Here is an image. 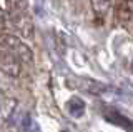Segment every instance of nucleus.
<instances>
[{
    "mask_svg": "<svg viewBox=\"0 0 133 132\" xmlns=\"http://www.w3.org/2000/svg\"><path fill=\"white\" fill-rule=\"evenodd\" d=\"M8 25L23 39H30L33 35V22L28 15L25 0H8Z\"/></svg>",
    "mask_w": 133,
    "mask_h": 132,
    "instance_id": "nucleus-1",
    "label": "nucleus"
},
{
    "mask_svg": "<svg viewBox=\"0 0 133 132\" xmlns=\"http://www.w3.org/2000/svg\"><path fill=\"white\" fill-rule=\"evenodd\" d=\"M0 49L17 55L22 64H32L33 62V50L15 34H10L5 30L0 32Z\"/></svg>",
    "mask_w": 133,
    "mask_h": 132,
    "instance_id": "nucleus-2",
    "label": "nucleus"
},
{
    "mask_svg": "<svg viewBox=\"0 0 133 132\" xmlns=\"http://www.w3.org/2000/svg\"><path fill=\"white\" fill-rule=\"evenodd\" d=\"M0 70L8 77H18L22 74V62L12 52L0 49Z\"/></svg>",
    "mask_w": 133,
    "mask_h": 132,
    "instance_id": "nucleus-3",
    "label": "nucleus"
},
{
    "mask_svg": "<svg viewBox=\"0 0 133 132\" xmlns=\"http://www.w3.org/2000/svg\"><path fill=\"white\" fill-rule=\"evenodd\" d=\"M17 107H18V102L14 97H5L0 100V125H7L14 121Z\"/></svg>",
    "mask_w": 133,
    "mask_h": 132,
    "instance_id": "nucleus-4",
    "label": "nucleus"
},
{
    "mask_svg": "<svg viewBox=\"0 0 133 132\" xmlns=\"http://www.w3.org/2000/svg\"><path fill=\"white\" fill-rule=\"evenodd\" d=\"M133 17V5H130L125 0H118V5H116V19L120 22H130Z\"/></svg>",
    "mask_w": 133,
    "mask_h": 132,
    "instance_id": "nucleus-5",
    "label": "nucleus"
},
{
    "mask_svg": "<svg viewBox=\"0 0 133 132\" xmlns=\"http://www.w3.org/2000/svg\"><path fill=\"white\" fill-rule=\"evenodd\" d=\"M111 3H113V0H90V5H91V9H93V14L97 15V17H102V19L110 12Z\"/></svg>",
    "mask_w": 133,
    "mask_h": 132,
    "instance_id": "nucleus-6",
    "label": "nucleus"
},
{
    "mask_svg": "<svg viewBox=\"0 0 133 132\" xmlns=\"http://www.w3.org/2000/svg\"><path fill=\"white\" fill-rule=\"evenodd\" d=\"M7 27H8V14L7 10L0 9V32L7 30Z\"/></svg>",
    "mask_w": 133,
    "mask_h": 132,
    "instance_id": "nucleus-7",
    "label": "nucleus"
},
{
    "mask_svg": "<svg viewBox=\"0 0 133 132\" xmlns=\"http://www.w3.org/2000/svg\"><path fill=\"white\" fill-rule=\"evenodd\" d=\"M0 9H3V10L8 9V0H0Z\"/></svg>",
    "mask_w": 133,
    "mask_h": 132,
    "instance_id": "nucleus-8",
    "label": "nucleus"
},
{
    "mask_svg": "<svg viewBox=\"0 0 133 132\" xmlns=\"http://www.w3.org/2000/svg\"><path fill=\"white\" fill-rule=\"evenodd\" d=\"M0 100H2V95H0Z\"/></svg>",
    "mask_w": 133,
    "mask_h": 132,
    "instance_id": "nucleus-9",
    "label": "nucleus"
},
{
    "mask_svg": "<svg viewBox=\"0 0 133 132\" xmlns=\"http://www.w3.org/2000/svg\"><path fill=\"white\" fill-rule=\"evenodd\" d=\"M131 69H133V64H131Z\"/></svg>",
    "mask_w": 133,
    "mask_h": 132,
    "instance_id": "nucleus-10",
    "label": "nucleus"
}]
</instances>
